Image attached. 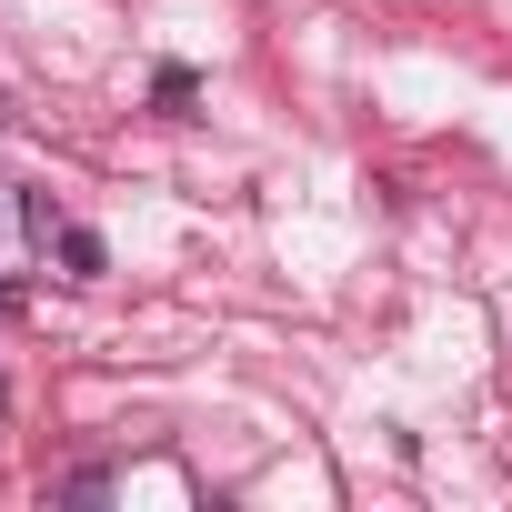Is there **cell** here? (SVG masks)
Listing matches in <instances>:
<instances>
[]
</instances>
